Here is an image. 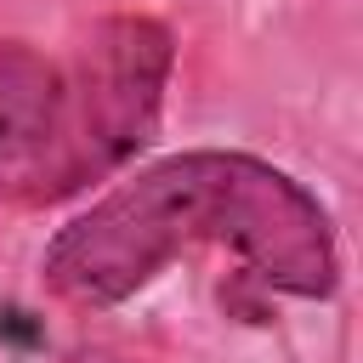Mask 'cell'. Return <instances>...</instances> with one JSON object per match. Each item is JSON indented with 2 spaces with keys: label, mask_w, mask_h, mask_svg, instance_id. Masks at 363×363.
<instances>
[{
  "label": "cell",
  "mask_w": 363,
  "mask_h": 363,
  "mask_svg": "<svg viewBox=\"0 0 363 363\" xmlns=\"http://www.w3.org/2000/svg\"><path fill=\"white\" fill-rule=\"evenodd\" d=\"M193 250H233L250 278L301 301H329L340 284L329 210L289 170L227 147L125 176L45 244L40 272L74 306H113Z\"/></svg>",
  "instance_id": "obj_1"
},
{
  "label": "cell",
  "mask_w": 363,
  "mask_h": 363,
  "mask_svg": "<svg viewBox=\"0 0 363 363\" xmlns=\"http://www.w3.org/2000/svg\"><path fill=\"white\" fill-rule=\"evenodd\" d=\"M62 68L51 142L17 193L23 204L68 199L85 182L113 176L159 125L164 85L176 68V40L153 17H102Z\"/></svg>",
  "instance_id": "obj_2"
},
{
  "label": "cell",
  "mask_w": 363,
  "mask_h": 363,
  "mask_svg": "<svg viewBox=\"0 0 363 363\" xmlns=\"http://www.w3.org/2000/svg\"><path fill=\"white\" fill-rule=\"evenodd\" d=\"M57 96H62V68L23 45V40H0V193H23L51 125H57Z\"/></svg>",
  "instance_id": "obj_3"
},
{
  "label": "cell",
  "mask_w": 363,
  "mask_h": 363,
  "mask_svg": "<svg viewBox=\"0 0 363 363\" xmlns=\"http://www.w3.org/2000/svg\"><path fill=\"white\" fill-rule=\"evenodd\" d=\"M91 363H136V357H91Z\"/></svg>",
  "instance_id": "obj_4"
}]
</instances>
